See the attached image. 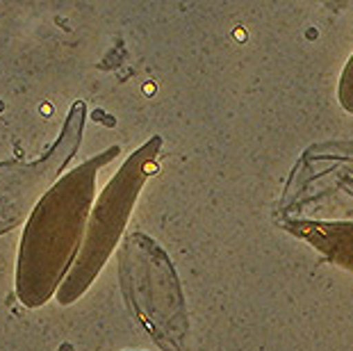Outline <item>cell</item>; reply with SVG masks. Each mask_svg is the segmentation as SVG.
I'll list each match as a JSON object with an SVG mask.
<instances>
[{"label":"cell","instance_id":"obj_1","mask_svg":"<svg viewBox=\"0 0 353 351\" xmlns=\"http://www.w3.org/2000/svg\"><path fill=\"white\" fill-rule=\"evenodd\" d=\"M117 153L119 148L114 146L66 174L43 194L30 214L17 272L19 299L30 308L46 303L69 274L94 205L96 174Z\"/></svg>","mask_w":353,"mask_h":351},{"label":"cell","instance_id":"obj_2","mask_svg":"<svg viewBox=\"0 0 353 351\" xmlns=\"http://www.w3.org/2000/svg\"><path fill=\"white\" fill-rule=\"evenodd\" d=\"M157 148H160L157 137L148 141L146 146H141L108 183V188L94 203L78 256L62 285L57 288L59 303L69 305L73 299H78L103 270L105 260L110 258L112 249L123 233L125 219L130 217L134 201H137V192L148 178V167L155 160Z\"/></svg>","mask_w":353,"mask_h":351},{"label":"cell","instance_id":"obj_3","mask_svg":"<svg viewBox=\"0 0 353 351\" xmlns=\"http://www.w3.org/2000/svg\"><path fill=\"white\" fill-rule=\"evenodd\" d=\"M340 96H342V101H344V108L353 112V64H349L347 73H344Z\"/></svg>","mask_w":353,"mask_h":351}]
</instances>
